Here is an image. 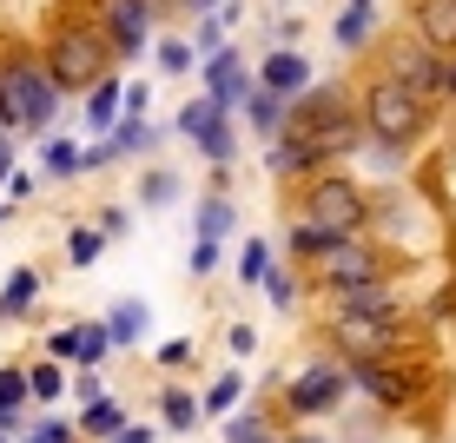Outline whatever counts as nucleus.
Wrapping results in <instances>:
<instances>
[{
    "instance_id": "1",
    "label": "nucleus",
    "mask_w": 456,
    "mask_h": 443,
    "mask_svg": "<svg viewBox=\"0 0 456 443\" xmlns=\"http://www.w3.org/2000/svg\"><path fill=\"white\" fill-rule=\"evenodd\" d=\"M351 398L384 410L390 423H423V431H436V404L450 398V377H444V364H436V351L377 357V364H351Z\"/></svg>"
},
{
    "instance_id": "10",
    "label": "nucleus",
    "mask_w": 456,
    "mask_h": 443,
    "mask_svg": "<svg viewBox=\"0 0 456 443\" xmlns=\"http://www.w3.org/2000/svg\"><path fill=\"white\" fill-rule=\"evenodd\" d=\"M172 133H179V139H192V152H199V160H206L212 172H225L232 160H239V119H232L218 100H206V93L179 106Z\"/></svg>"
},
{
    "instance_id": "44",
    "label": "nucleus",
    "mask_w": 456,
    "mask_h": 443,
    "mask_svg": "<svg viewBox=\"0 0 456 443\" xmlns=\"http://www.w3.org/2000/svg\"><path fill=\"white\" fill-rule=\"evenodd\" d=\"M146 106H152V86H146V80H126V100H119V113H126V119H146Z\"/></svg>"
},
{
    "instance_id": "53",
    "label": "nucleus",
    "mask_w": 456,
    "mask_h": 443,
    "mask_svg": "<svg viewBox=\"0 0 456 443\" xmlns=\"http://www.w3.org/2000/svg\"><path fill=\"white\" fill-rule=\"evenodd\" d=\"M0 443H13V437H7V431H0Z\"/></svg>"
},
{
    "instance_id": "22",
    "label": "nucleus",
    "mask_w": 456,
    "mask_h": 443,
    "mask_svg": "<svg viewBox=\"0 0 456 443\" xmlns=\"http://www.w3.org/2000/svg\"><path fill=\"white\" fill-rule=\"evenodd\" d=\"M67 384H73V364H60V357H27V390H34V410H46V404H60L67 398Z\"/></svg>"
},
{
    "instance_id": "33",
    "label": "nucleus",
    "mask_w": 456,
    "mask_h": 443,
    "mask_svg": "<svg viewBox=\"0 0 456 443\" xmlns=\"http://www.w3.org/2000/svg\"><path fill=\"white\" fill-rule=\"evenodd\" d=\"M40 172H46V179H80V146H73V139H60V133H46Z\"/></svg>"
},
{
    "instance_id": "14",
    "label": "nucleus",
    "mask_w": 456,
    "mask_h": 443,
    "mask_svg": "<svg viewBox=\"0 0 456 443\" xmlns=\"http://www.w3.org/2000/svg\"><path fill=\"white\" fill-rule=\"evenodd\" d=\"M403 21H411V40H423L436 60H456V0H411Z\"/></svg>"
},
{
    "instance_id": "6",
    "label": "nucleus",
    "mask_w": 456,
    "mask_h": 443,
    "mask_svg": "<svg viewBox=\"0 0 456 443\" xmlns=\"http://www.w3.org/2000/svg\"><path fill=\"white\" fill-rule=\"evenodd\" d=\"M285 133L305 139V146L318 152L324 166H338V160H351V152H364V119H357V93H351V80H311V86L291 100Z\"/></svg>"
},
{
    "instance_id": "25",
    "label": "nucleus",
    "mask_w": 456,
    "mask_h": 443,
    "mask_svg": "<svg viewBox=\"0 0 456 443\" xmlns=\"http://www.w3.org/2000/svg\"><path fill=\"white\" fill-rule=\"evenodd\" d=\"M119 100H126V80H119V73H106V80L86 93V133H100V139L113 133V126H119Z\"/></svg>"
},
{
    "instance_id": "20",
    "label": "nucleus",
    "mask_w": 456,
    "mask_h": 443,
    "mask_svg": "<svg viewBox=\"0 0 456 443\" xmlns=\"http://www.w3.org/2000/svg\"><path fill=\"white\" fill-rule=\"evenodd\" d=\"M106 338H113V351H139L146 344V331H152V311L139 305V298H119V305H106Z\"/></svg>"
},
{
    "instance_id": "46",
    "label": "nucleus",
    "mask_w": 456,
    "mask_h": 443,
    "mask_svg": "<svg viewBox=\"0 0 456 443\" xmlns=\"http://www.w3.org/2000/svg\"><path fill=\"white\" fill-rule=\"evenodd\" d=\"M285 443H338V437L324 431V423H291V431H285Z\"/></svg>"
},
{
    "instance_id": "18",
    "label": "nucleus",
    "mask_w": 456,
    "mask_h": 443,
    "mask_svg": "<svg viewBox=\"0 0 456 443\" xmlns=\"http://www.w3.org/2000/svg\"><path fill=\"white\" fill-rule=\"evenodd\" d=\"M218 443H285V423H278V410H272V398H245V410H232L225 417V437Z\"/></svg>"
},
{
    "instance_id": "17",
    "label": "nucleus",
    "mask_w": 456,
    "mask_h": 443,
    "mask_svg": "<svg viewBox=\"0 0 456 443\" xmlns=\"http://www.w3.org/2000/svg\"><path fill=\"white\" fill-rule=\"evenodd\" d=\"M152 410H159V431H166V437H192L199 423H206V410H199V390L185 384V377H166L159 398H152Z\"/></svg>"
},
{
    "instance_id": "49",
    "label": "nucleus",
    "mask_w": 456,
    "mask_h": 443,
    "mask_svg": "<svg viewBox=\"0 0 456 443\" xmlns=\"http://www.w3.org/2000/svg\"><path fill=\"white\" fill-rule=\"evenodd\" d=\"M444 106L456 113V60H444Z\"/></svg>"
},
{
    "instance_id": "43",
    "label": "nucleus",
    "mask_w": 456,
    "mask_h": 443,
    "mask_svg": "<svg viewBox=\"0 0 456 443\" xmlns=\"http://www.w3.org/2000/svg\"><path fill=\"white\" fill-rule=\"evenodd\" d=\"M34 185H40L34 172H20V166H13V172H7V185H0V193H7V212H13V205H27V199H34Z\"/></svg>"
},
{
    "instance_id": "51",
    "label": "nucleus",
    "mask_w": 456,
    "mask_h": 443,
    "mask_svg": "<svg viewBox=\"0 0 456 443\" xmlns=\"http://www.w3.org/2000/svg\"><path fill=\"white\" fill-rule=\"evenodd\" d=\"M0 218H7V199H0Z\"/></svg>"
},
{
    "instance_id": "23",
    "label": "nucleus",
    "mask_w": 456,
    "mask_h": 443,
    "mask_svg": "<svg viewBox=\"0 0 456 443\" xmlns=\"http://www.w3.org/2000/svg\"><path fill=\"white\" fill-rule=\"evenodd\" d=\"M245 371H239V364H225V371H212L206 377V390H199V410H206V417H232V410H239L245 404Z\"/></svg>"
},
{
    "instance_id": "42",
    "label": "nucleus",
    "mask_w": 456,
    "mask_h": 443,
    "mask_svg": "<svg viewBox=\"0 0 456 443\" xmlns=\"http://www.w3.org/2000/svg\"><path fill=\"white\" fill-rule=\"evenodd\" d=\"M106 443H159V423H146V417H126Z\"/></svg>"
},
{
    "instance_id": "4",
    "label": "nucleus",
    "mask_w": 456,
    "mask_h": 443,
    "mask_svg": "<svg viewBox=\"0 0 456 443\" xmlns=\"http://www.w3.org/2000/svg\"><path fill=\"white\" fill-rule=\"evenodd\" d=\"M436 113L444 106L417 100L403 80H390L384 67H370L364 80H357V119H364V146L384 152V160H411L423 139L436 133Z\"/></svg>"
},
{
    "instance_id": "31",
    "label": "nucleus",
    "mask_w": 456,
    "mask_h": 443,
    "mask_svg": "<svg viewBox=\"0 0 456 443\" xmlns=\"http://www.w3.org/2000/svg\"><path fill=\"white\" fill-rule=\"evenodd\" d=\"M232 272H239L245 291H258L265 272H272V239H245V245H239V258H232Z\"/></svg>"
},
{
    "instance_id": "47",
    "label": "nucleus",
    "mask_w": 456,
    "mask_h": 443,
    "mask_svg": "<svg viewBox=\"0 0 456 443\" xmlns=\"http://www.w3.org/2000/svg\"><path fill=\"white\" fill-rule=\"evenodd\" d=\"M297 40H305V21H278L272 27V46H297Z\"/></svg>"
},
{
    "instance_id": "28",
    "label": "nucleus",
    "mask_w": 456,
    "mask_h": 443,
    "mask_svg": "<svg viewBox=\"0 0 456 443\" xmlns=\"http://www.w3.org/2000/svg\"><path fill=\"white\" fill-rule=\"evenodd\" d=\"M159 139H166V133H159L152 119H126V113H119V126L106 133V146H113V160H133V152H152Z\"/></svg>"
},
{
    "instance_id": "50",
    "label": "nucleus",
    "mask_w": 456,
    "mask_h": 443,
    "mask_svg": "<svg viewBox=\"0 0 456 443\" xmlns=\"http://www.w3.org/2000/svg\"><path fill=\"white\" fill-rule=\"evenodd\" d=\"M13 443H46V437H40V431H20V437H13Z\"/></svg>"
},
{
    "instance_id": "11",
    "label": "nucleus",
    "mask_w": 456,
    "mask_h": 443,
    "mask_svg": "<svg viewBox=\"0 0 456 443\" xmlns=\"http://www.w3.org/2000/svg\"><path fill=\"white\" fill-rule=\"evenodd\" d=\"M80 7L100 21V34L113 40V60H139L152 46V27H159V7L152 0H80Z\"/></svg>"
},
{
    "instance_id": "5",
    "label": "nucleus",
    "mask_w": 456,
    "mask_h": 443,
    "mask_svg": "<svg viewBox=\"0 0 456 443\" xmlns=\"http://www.w3.org/2000/svg\"><path fill=\"white\" fill-rule=\"evenodd\" d=\"M265 398H272L278 410V423H324V417H338L344 404H351V364L331 357L324 344H311L297 364H285V371L265 384Z\"/></svg>"
},
{
    "instance_id": "2",
    "label": "nucleus",
    "mask_w": 456,
    "mask_h": 443,
    "mask_svg": "<svg viewBox=\"0 0 456 443\" xmlns=\"http://www.w3.org/2000/svg\"><path fill=\"white\" fill-rule=\"evenodd\" d=\"M311 344H324V351L344 357V364L436 351L430 324H423L417 311H344V305H318V311H311Z\"/></svg>"
},
{
    "instance_id": "26",
    "label": "nucleus",
    "mask_w": 456,
    "mask_h": 443,
    "mask_svg": "<svg viewBox=\"0 0 456 443\" xmlns=\"http://www.w3.org/2000/svg\"><path fill=\"white\" fill-rule=\"evenodd\" d=\"M285 113H291V100H278V93H265V86H251V100H245V126L272 146L278 133H285Z\"/></svg>"
},
{
    "instance_id": "24",
    "label": "nucleus",
    "mask_w": 456,
    "mask_h": 443,
    "mask_svg": "<svg viewBox=\"0 0 456 443\" xmlns=\"http://www.w3.org/2000/svg\"><path fill=\"white\" fill-rule=\"evenodd\" d=\"M133 417V410H126L113 390H106V398H93V404H80V417H73V431H80V443H106L119 431V423Z\"/></svg>"
},
{
    "instance_id": "12",
    "label": "nucleus",
    "mask_w": 456,
    "mask_h": 443,
    "mask_svg": "<svg viewBox=\"0 0 456 443\" xmlns=\"http://www.w3.org/2000/svg\"><path fill=\"white\" fill-rule=\"evenodd\" d=\"M370 67H384L390 80H403V86L417 93V100L444 106V60H436L423 40H411V34H390L384 46H377V60H370Z\"/></svg>"
},
{
    "instance_id": "21",
    "label": "nucleus",
    "mask_w": 456,
    "mask_h": 443,
    "mask_svg": "<svg viewBox=\"0 0 456 443\" xmlns=\"http://www.w3.org/2000/svg\"><path fill=\"white\" fill-rule=\"evenodd\" d=\"M377 34V0H344L338 21H331V40L344 46V53H364Z\"/></svg>"
},
{
    "instance_id": "36",
    "label": "nucleus",
    "mask_w": 456,
    "mask_h": 443,
    "mask_svg": "<svg viewBox=\"0 0 456 443\" xmlns=\"http://www.w3.org/2000/svg\"><path fill=\"white\" fill-rule=\"evenodd\" d=\"M225 351L239 357V364L258 357V324H251V318H232V324H225Z\"/></svg>"
},
{
    "instance_id": "52",
    "label": "nucleus",
    "mask_w": 456,
    "mask_h": 443,
    "mask_svg": "<svg viewBox=\"0 0 456 443\" xmlns=\"http://www.w3.org/2000/svg\"><path fill=\"white\" fill-rule=\"evenodd\" d=\"M152 7H159V13H166V0H152Z\"/></svg>"
},
{
    "instance_id": "3",
    "label": "nucleus",
    "mask_w": 456,
    "mask_h": 443,
    "mask_svg": "<svg viewBox=\"0 0 456 443\" xmlns=\"http://www.w3.org/2000/svg\"><path fill=\"white\" fill-rule=\"evenodd\" d=\"M40 67L60 93H80L86 100L106 73H119V60H113V40L100 34V21H93L80 0H67V7H53L40 21Z\"/></svg>"
},
{
    "instance_id": "34",
    "label": "nucleus",
    "mask_w": 456,
    "mask_h": 443,
    "mask_svg": "<svg viewBox=\"0 0 456 443\" xmlns=\"http://www.w3.org/2000/svg\"><path fill=\"white\" fill-rule=\"evenodd\" d=\"M192 364H199V338L192 331H185V338H166L159 351H152V371L159 377H179V371H192Z\"/></svg>"
},
{
    "instance_id": "7",
    "label": "nucleus",
    "mask_w": 456,
    "mask_h": 443,
    "mask_svg": "<svg viewBox=\"0 0 456 443\" xmlns=\"http://www.w3.org/2000/svg\"><path fill=\"white\" fill-rule=\"evenodd\" d=\"M403 272H411V251L384 245L377 232H351V239H331L297 278H305L311 298H338L351 284H384V278H403Z\"/></svg>"
},
{
    "instance_id": "32",
    "label": "nucleus",
    "mask_w": 456,
    "mask_h": 443,
    "mask_svg": "<svg viewBox=\"0 0 456 443\" xmlns=\"http://www.w3.org/2000/svg\"><path fill=\"white\" fill-rule=\"evenodd\" d=\"M106 245H113V239H106V232H100V226H93V218H80V226H73V232H67V265H73V272H86V265H93V258H100V251H106Z\"/></svg>"
},
{
    "instance_id": "41",
    "label": "nucleus",
    "mask_w": 456,
    "mask_h": 443,
    "mask_svg": "<svg viewBox=\"0 0 456 443\" xmlns=\"http://www.w3.org/2000/svg\"><path fill=\"white\" fill-rule=\"evenodd\" d=\"M93 226H100L106 239H126V232H133V212H126V205H100V212H93Z\"/></svg>"
},
{
    "instance_id": "38",
    "label": "nucleus",
    "mask_w": 456,
    "mask_h": 443,
    "mask_svg": "<svg viewBox=\"0 0 456 443\" xmlns=\"http://www.w3.org/2000/svg\"><path fill=\"white\" fill-rule=\"evenodd\" d=\"M218 258H225V245L192 239V251H185V272H192V278H212V272H218Z\"/></svg>"
},
{
    "instance_id": "29",
    "label": "nucleus",
    "mask_w": 456,
    "mask_h": 443,
    "mask_svg": "<svg viewBox=\"0 0 456 443\" xmlns=\"http://www.w3.org/2000/svg\"><path fill=\"white\" fill-rule=\"evenodd\" d=\"M232 21H239V7H212V13H199V27H192V53L206 60V53H218V46H232Z\"/></svg>"
},
{
    "instance_id": "40",
    "label": "nucleus",
    "mask_w": 456,
    "mask_h": 443,
    "mask_svg": "<svg viewBox=\"0 0 456 443\" xmlns=\"http://www.w3.org/2000/svg\"><path fill=\"white\" fill-rule=\"evenodd\" d=\"M27 431H40L46 443H80V431H73L67 417H53V410H34V423H27Z\"/></svg>"
},
{
    "instance_id": "30",
    "label": "nucleus",
    "mask_w": 456,
    "mask_h": 443,
    "mask_svg": "<svg viewBox=\"0 0 456 443\" xmlns=\"http://www.w3.org/2000/svg\"><path fill=\"white\" fill-rule=\"evenodd\" d=\"M172 199H179V172L172 166H146L139 172V205H146V212H166Z\"/></svg>"
},
{
    "instance_id": "35",
    "label": "nucleus",
    "mask_w": 456,
    "mask_h": 443,
    "mask_svg": "<svg viewBox=\"0 0 456 443\" xmlns=\"http://www.w3.org/2000/svg\"><path fill=\"white\" fill-rule=\"evenodd\" d=\"M40 357H60V364H80V318H67V324H53L40 338Z\"/></svg>"
},
{
    "instance_id": "8",
    "label": "nucleus",
    "mask_w": 456,
    "mask_h": 443,
    "mask_svg": "<svg viewBox=\"0 0 456 443\" xmlns=\"http://www.w3.org/2000/svg\"><path fill=\"white\" fill-rule=\"evenodd\" d=\"M0 93H7L13 126H20V133L46 139V133L60 126V100H67V93L46 80L40 46H34V40H20V34H7V27H0Z\"/></svg>"
},
{
    "instance_id": "39",
    "label": "nucleus",
    "mask_w": 456,
    "mask_h": 443,
    "mask_svg": "<svg viewBox=\"0 0 456 443\" xmlns=\"http://www.w3.org/2000/svg\"><path fill=\"white\" fill-rule=\"evenodd\" d=\"M73 398H80V404H93V398H106V371H93V364H73Z\"/></svg>"
},
{
    "instance_id": "27",
    "label": "nucleus",
    "mask_w": 456,
    "mask_h": 443,
    "mask_svg": "<svg viewBox=\"0 0 456 443\" xmlns=\"http://www.w3.org/2000/svg\"><path fill=\"white\" fill-rule=\"evenodd\" d=\"M258 291L272 298L278 318H297V305H305V278H297V265H278V258H272V272H265Z\"/></svg>"
},
{
    "instance_id": "45",
    "label": "nucleus",
    "mask_w": 456,
    "mask_h": 443,
    "mask_svg": "<svg viewBox=\"0 0 456 443\" xmlns=\"http://www.w3.org/2000/svg\"><path fill=\"white\" fill-rule=\"evenodd\" d=\"M13 166H20V133H0V185H7Z\"/></svg>"
},
{
    "instance_id": "37",
    "label": "nucleus",
    "mask_w": 456,
    "mask_h": 443,
    "mask_svg": "<svg viewBox=\"0 0 456 443\" xmlns=\"http://www.w3.org/2000/svg\"><path fill=\"white\" fill-rule=\"evenodd\" d=\"M152 53H159V73H192V40H159V46H152Z\"/></svg>"
},
{
    "instance_id": "19",
    "label": "nucleus",
    "mask_w": 456,
    "mask_h": 443,
    "mask_svg": "<svg viewBox=\"0 0 456 443\" xmlns=\"http://www.w3.org/2000/svg\"><path fill=\"white\" fill-rule=\"evenodd\" d=\"M40 298H46V272L40 265H13L7 284H0V324H27Z\"/></svg>"
},
{
    "instance_id": "48",
    "label": "nucleus",
    "mask_w": 456,
    "mask_h": 443,
    "mask_svg": "<svg viewBox=\"0 0 456 443\" xmlns=\"http://www.w3.org/2000/svg\"><path fill=\"white\" fill-rule=\"evenodd\" d=\"M212 7H225V0H166V13H192V21H199V13H212Z\"/></svg>"
},
{
    "instance_id": "9",
    "label": "nucleus",
    "mask_w": 456,
    "mask_h": 443,
    "mask_svg": "<svg viewBox=\"0 0 456 443\" xmlns=\"http://www.w3.org/2000/svg\"><path fill=\"white\" fill-rule=\"evenodd\" d=\"M305 226L331 232V239H351V232H370V185L344 166H324L311 179H297V212Z\"/></svg>"
},
{
    "instance_id": "16",
    "label": "nucleus",
    "mask_w": 456,
    "mask_h": 443,
    "mask_svg": "<svg viewBox=\"0 0 456 443\" xmlns=\"http://www.w3.org/2000/svg\"><path fill=\"white\" fill-rule=\"evenodd\" d=\"M232 232H239V199L225 193V172H212V193L192 205V239H212V245H225Z\"/></svg>"
},
{
    "instance_id": "15",
    "label": "nucleus",
    "mask_w": 456,
    "mask_h": 443,
    "mask_svg": "<svg viewBox=\"0 0 456 443\" xmlns=\"http://www.w3.org/2000/svg\"><path fill=\"white\" fill-rule=\"evenodd\" d=\"M251 80H258L265 93H278V100H297V93L311 86V60H305V46H272V53L251 67Z\"/></svg>"
},
{
    "instance_id": "13",
    "label": "nucleus",
    "mask_w": 456,
    "mask_h": 443,
    "mask_svg": "<svg viewBox=\"0 0 456 443\" xmlns=\"http://www.w3.org/2000/svg\"><path fill=\"white\" fill-rule=\"evenodd\" d=\"M199 80H206V100H218L225 113H245V100H251V67H245V46H218V53L199 60Z\"/></svg>"
}]
</instances>
